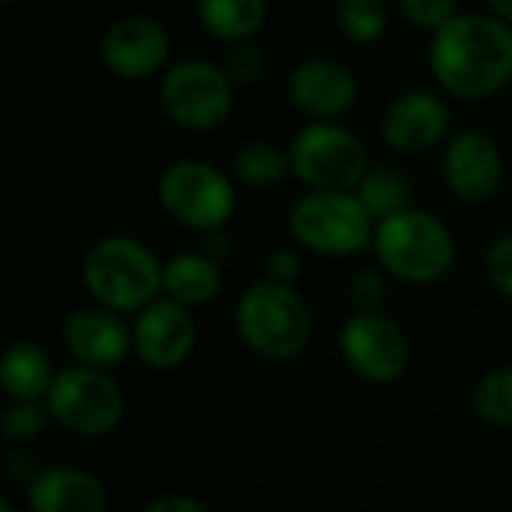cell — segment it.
Listing matches in <instances>:
<instances>
[{"label":"cell","mask_w":512,"mask_h":512,"mask_svg":"<svg viewBox=\"0 0 512 512\" xmlns=\"http://www.w3.org/2000/svg\"><path fill=\"white\" fill-rule=\"evenodd\" d=\"M429 66L456 99H489L512 78V27L492 12H459L432 36Z\"/></svg>","instance_id":"6da1fadb"},{"label":"cell","mask_w":512,"mask_h":512,"mask_svg":"<svg viewBox=\"0 0 512 512\" xmlns=\"http://www.w3.org/2000/svg\"><path fill=\"white\" fill-rule=\"evenodd\" d=\"M162 261L135 237L114 234L96 240L81 267L87 294L108 312H144L162 294Z\"/></svg>","instance_id":"7a4b0ae2"},{"label":"cell","mask_w":512,"mask_h":512,"mask_svg":"<svg viewBox=\"0 0 512 512\" xmlns=\"http://www.w3.org/2000/svg\"><path fill=\"white\" fill-rule=\"evenodd\" d=\"M372 249L381 267L414 285L438 282L456 261V240L450 228L426 210H405L375 225Z\"/></svg>","instance_id":"3957f363"},{"label":"cell","mask_w":512,"mask_h":512,"mask_svg":"<svg viewBox=\"0 0 512 512\" xmlns=\"http://www.w3.org/2000/svg\"><path fill=\"white\" fill-rule=\"evenodd\" d=\"M234 324L240 339L267 360H294L312 339V315L303 297L267 279L240 294Z\"/></svg>","instance_id":"277c9868"},{"label":"cell","mask_w":512,"mask_h":512,"mask_svg":"<svg viewBox=\"0 0 512 512\" xmlns=\"http://www.w3.org/2000/svg\"><path fill=\"white\" fill-rule=\"evenodd\" d=\"M291 237L318 255H357L375 240V219L354 192H306L288 213Z\"/></svg>","instance_id":"5b68a950"},{"label":"cell","mask_w":512,"mask_h":512,"mask_svg":"<svg viewBox=\"0 0 512 512\" xmlns=\"http://www.w3.org/2000/svg\"><path fill=\"white\" fill-rule=\"evenodd\" d=\"M159 207L183 228L216 234L237 207L234 183L210 162L177 159L156 180Z\"/></svg>","instance_id":"8992f818"},{"label":"cell","mask_w":512,"mask_h":512,"mask_svg":"<svg viewBox=\"0 0 512 512\" xmlns=\"http://www.w3.org/2000/svg\"><path fill=\"white\" fill-rule=\"evenodd\" d=\"M291 174L312 192H357L369 174V153L363 141L336 123L303 126L291 147Z\"/></svg>","instance_id":"52a82bcc"},{"label":"cell","mask_w":512,"mask_h":512,"mask_svg":"<svg viewBox=\"0 0 512 512\" xmlns=\"http://www.w3.org/2000/svg\"><path fill=\"white\" fill-rule=\"evenodd\" d=\"M237 84L210 60H180L162 72L159 108L162 114L189 132H210L222 126L234 111Z\"/></svg>","instance_id":"ba28073f"},{"label":"cell","mask_w":512,"mask_h":512,"mask_svg":"<svg viewBox=\"0 0 512 512\" xmlns=\"http://www.w3.org/2000/svg\"><path fill=\"white\" fill-rule=\"evenodd\" d=\"M51 420L78 438H102L123 420V390L108 372L87 366H66L57 372L45 396Z\"/></svg>","instance_id":"9c48e42d"},{"label":"cell","mask_w":512,"mask_h":512,"mask_svg":"<svg viewBox=\"0 0 512 512\" xmlns=\"http://www.w3.org/2000/svg\"><path fill=\"white\" fill-rule=\"evenodd\" d=\"M339 348L351 372L369 384H393L411 363L408 336L384 312H354L342 327Z\"/></svg>","instance_id":"30bf717a"},{"label":"cell","mask_w":512,"mask_h":512,"mask_svg":"<svg viewBox=\"0 0 512 512\" xmlns=\"http://www.w3.org/2000/svg\"><path fill=\"white\" fill-rule=\"evenodd\" d=\"M99 54L111 75L123 81H144L165 69L171 57V36L165 24L150 15H123L105 30Z\"/></svg>","instance_id":"8fae6325"},{"label":"cell","mask_w":512,"mask_h":512,"mask_svg":"<svg viewBox=\"0 0 512 512\" xmlns=\"http://www.w3.org/2000/svg\"><path fill=\"white\" fill-rule=\"evenodd\" d=\"M357 75L333 57H309L288 75L285 96L312 123H327L357 102Z\"/></svg>","instance_id":"7c38bea8"},{"label":"cell","mask_w":512,"mask_h":512,"mask_svg":"<svg viewBox=\"0 0 512 512\" xmlns=\"http://www.w3.org/2000/svg\"><path fill=\"white\" fill-rule=\"evenodd\" d=\"M60 342L75 366H87L96 372H111L123 366L126 357L135 351L132 327H126L117 312L99 306L69 312L60 327Z\"/></svg>","instance_id":"4fadbf2b"},{"label":"cell","mask_w":512,"mask_h":512,"mask_svg":"<svg viewBox=\"0 0 512 512\" xmlns=\"http://www.w3.org/2000/svg\"><path fill=\"white\" fill-rule=\"evenodd\" d=\"M198 339V327L192 318V309H183L171 303L168 297H159L144 312L135 315L132 324V345L144 366L168 372L189 360Z\"/></svg>","instance_id":"5bb4252c"},{"label":"cell","mask_w":512,"mask_h":512,"mask_svg":"<svg viewBox=\"0 0 512 512\" xmlns=\"http://www.w3.org/2000/svg\"><path fill=\"white\" fill-rule=\"evenodd\" d=\"M444 180L450 192L468 204L489 201L504 180V156L483 129H462L444 150Z\"/></svg>","instance_id":"9a60e30c"},{"label":"cell","mask_w":512,"mask_h":512,"mask_svg":"<svg viewBox=\"0 0 512 512\" xmlns=\"http://www.w3.org/2000/svg\"><path fill=\"white\" fill-rule=\"evenodd\" d=\"M450 132V105L432 90L399 93L381 114V135L396 153H426Z\"/></svg>","instance_id":"2e32d148"},{"label":"cell","mask_w":512,"mask_h":512,"mask_svg":"<svg viewBox=\"0 0 512 512\" xmlns=\"http://www.w3.org/2000/svg\"><path fill=\"white\" fill-rule=\"evenodd\" d=\"M27 507L30 512H105L108 495L90 471L54 465L27 486Z\"/></svg>","instance_id":"e0dca14e"},{"label":"cell","mask_w":512,"mask_h":512,"mask_svg":"<svg viewBox=\"0 0 512 512\" xmlns=\"http://www.w3.org/2000/svg\"><path fill=\"white\" fill-rule=\"evenodd\" d=\"M57 372L51 357L36 342H15L0 360V384L12 402H45Z\"/></svg>","instance_id":"ac0fdd59"},{"label":"cell","mask_w":512,"mask_h":512,"mask_svg":"<svg viewBox=\"0 0 512 512\" xmlns=\"http://www.w3.org/2000/svg\"><path fill=\"white\" fill-rule=\"evenodd\" d=\"M222 288V270L219 261L201 252H180L162 267V294L183 306L195 309L210 303Z\"/></svg>","instance_id":"d6986e66"},{"label":"cell","mask_w":512,"mask_h":512,"mask_svg":"<svg viewBox=\"0 0 512 512\" xmlns=\"http://www.w3.org/2000/svg\"><path fill=\"white\" fill-rule=\"evenodd\" d=\"M201 27L231 45H246L267 21L264 0H201L198 3Z\"/></svg>","instance_id":"ffe728a7"},{"label":"cell","mask_w":512,"mask_h":512,"mask_svg":"<svg viewBox=\"0 0 512 512\" xmlns=\"http://www.w3.org/2000/svg\"><path fill=\"white\" fill-rule=\"evenodd\" d=\"M354 195L360 198V204L378 225L390 216L411 210L414 183L408 174H402L396 168H369V174L363 177V183L357 186Z\"/></svg>","instance_id":"44dd1931"},{"label":"cell","mask_w":512,"mask_h":512,"mask_svg":"<svg viewBox=\"0 0 512 512\" xmlns=\"http://www.w3.org/2000/svg\"><path fill=\"white\" fill-rule=\"evenodd\" d=\"M234 177L249 189H267L291 171V159L273 141H246L231 159Z\"/></svg>","instance_id":"7402d4cb"},{"label":"cell","mask_w":512,"mask_h":512,"mask_svg":"<svg viewBox=\"0 0 512 512\" xmlns=\"http://www.w3.org/2000/svg\"><path fill=\"white\" fill-rule=\"evenodd\" d=\"M336 18L351 42L369 45L384 36L390 12L381 0H342L336 6Z\"/></svg>","instance_id":"603a6c76"},{"label":"cell","mask_w":512,"mask_h":512,"mask_svg":"<svg viewBox=\"0 0 512 512\" xmlns=\"http://www.w3.org/2000/svg\"><path fill=\"white\" fill-rule=\"evenodd\" d=\"M474 411L492 426H512V366L489 372L477 384Z\"/></svg>","instance_id":"cb8c5ba5"},{"label":"cell","mask_w":512,"mask_h":512,"mask_svg":"<svg viewBox=\"0 0 512 512\" xmlns=\"http://www.w3.org/2000/svg\"><path fill=\"white\" fill-rule=\"evenodd\" d=\"M48 420H51V414H48L45 402H9V408L3 411V429L18 444L39 438L45 432Z\"/></svg>","instance_id":"d4e9b609"},{"label":"cell","mask_w":512,"mask_h":512,"mask_svg":"<svg viewBox=\"0 0 512 512\" xmlns=\"http://www.w3.org/2000/svg\"><path fill=\"white\" fill-rule=\"evenodd\" d=\"M399 12L417 27V30H429L432 36L441 33L462 9L453 0H402Z\"/></svg>","instance_id":"484cf974"},{"label":"cell","mask_w":512,"mask_h":512,"mask_svg":"<svg viewBox=\"0 0 512 512\" xmlns=\"http://www.w3.org/2000/svg\"><path fill=\"white\" fill-rule=\"evenodd\" d=\"M387 300V279L381 270H360L351 279V306L357 312H381Z\"/></svg>","instance_id":"4316f807"},{"label":"cell","mask_w":512,"mask_h":512,"mask_svg":"<svg viewBox=\"0 0 512 512\" xmlns=\"http://www.w3.org/2000/svg\"><path fill=\"white\" fill-rule=\"evenodd\" d=\"M486 273H489V282L512 300V234L498 237L489 252H486Z\"/></svg>","instance_id":"83f0119b"},{"label":"cell","mask_w":512,"mask_h":512,"mask_svg":"<svg viewBox=\"0 0 512 512\" xmlns=\"http://www.w3.org/2000/svg\"><path fill=\"white\" fill-rule=\"evenodd\" d=\"M225 72L231 75L234 84H252L264 72V54L252 42L234 45L225 57Z\"/></svg>","instance_id":"f1b7e54d"},{"label":"cell","mask_w":512,"mask_h":512,"mask_svg":"<svg viewBox=\"0 0 512 512\" xmlns=\"http://www.w3.org/2000/svg\"><path fill=\"white\" fill-rule=\"evenodd\" d=\"M264 270H267V282L291 288L300 276V258L291 249H273L264 261Z\"/></svg>","instance_id":"f546056e"},{"label":"cell","mask_w":512,"mask_h":512,"mask_svg":"<svg viewBox=\"0 0 512 512\" xmlns=\"http://www.w3.org/2000/svg\"><path fill=\"white\" fill-rule=\"evenodd\" d=\"M144 512H213L204 501L192 498V495H162L156 501H150Z\"/></svg>","instance_id":"4dcf8cb0"},{"label":"cell","mask_w":512,"mask_h":512,"mask_svg":"<svg viewBox=\"0 0 512 512\" xmlns=\"http://www.w3.org/2000/svg\"><path fill=\"white\" fill-rule=\"evenodd\" d=\"M489 12H492L495 18H501L504 24H510L512 27V0H492Z\"/></svg>","instance_id":"1f68e13d"},{"label":"cell","mask_w":512,"mask_h":512,"mask_svg":"<svg viewBox=\"0 0 512 512\" xmlns=\"http://www.w3.org/2000/svg\"><path fill=\"white\" fill-rule=\"evenodd\" d=\"M0 512H15V507H12V501H9V498H3V501H0Z\"/></svg>","instance_id":"d6a6232c"}]
</instances>
